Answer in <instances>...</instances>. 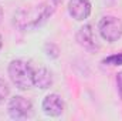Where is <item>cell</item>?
<instances>
[{
    "label": "cell",
    "instance_id": "cell-4",
    "mask_svg": "<svg viewBox=\"0 0 122 121\" xmlns=\"http://www.w3.org/2000/svg\"><path fill=\"white\" fill-rule=\"evenodd\" d=\"M7 113L13 120H24L29 118L33 113V104L23 95H14L10 98L7 104Z\"/></svg>",
    "mask_w": 122,
    "mask_h": 121
},
{
    "label": "cell",
    "instance_id": "cell-12",
    "mask_svg": "<svg viewBox=\"0 0 122 121\" xmlns=\"http://www.w3.org/2000/svg\"><path fill=\"white\" fill-rule=\"evenodd\" d=\"M117 87H118V94L122 100V71L117 74Z\"/></svg>",
    "mask_w": 122,
    "mask_h": 121
},
{
    "label": "cell",
    "instance_id": "cell-3",
    "mask_svg": "<svg viewBox=\"0 0 122 121\" xmlns=\"http://www.w3.org/2000/svg\"><path fill=\"white\" fill-rule=\"evenodd\" d=\"M98 31L105 41H118L122 37V20L115 16H104L98 23Z\"/></svg>",
    "mask_w": 122,
    "mask_h": 121
},
{
    "label": "cell",
    "instance_id": "cell-15",
    "mask_svg": "<svg viewBox=\"0 0 122 121\" xmlns=\"http://www.w3.org/2000/svg\"><path fill=\"white\" fill-rule=\"evenodd\" d=\"M1 49H3V38H1V36H0V51H1Z\"/></svg>",
    "mask_w": 122,
    "mask_h": 121
},
{
    "label": "cell",
    "instance_id": "cell-7",
    "mask_svg": "<svg viewBox=\"0 0 122 121\" xmlns=\"http://www.w3.org/2000/svg\"><path fill=\"white\" fill-rule=\"evenodd\" d=\"M91 1L90 0H70L68 1V13L77 22H84L91 14Z\"/></svg>",
    "mask_w": 122,
    "mask_h": 121
},
{
    "label": "cell",
    "instance_id": "cell-14",
    "mask_svg": "<svg viewBox=\"0 0 122 121\" xmlns=\"http://www.w3.org/2000/svg\"><path fill=\"white\" fill-rule=\"evenodd\" d=\"M60 3H61V0H53V4H54V6H58Z\"/></svg>",
    "mask_w": 122,
    "mask_h": 121
},
{
    "label": "cell",
    "instance_id": "cell-8",
    "mask_svg": "<svg viewBox=\"0 0 122 121\" xmlns=\"http://www.w3.org/2000/svg\"><path fill=\"white\" fill-rule=\"evenodd\" d=\"M54 78H53V73L46 68V67H40L37 70H34V77H33V86L41 88V90H47L53 86Z\"/></svg>",
    "mask_w": 122,
    "mask_h": 121
},
{
    "label": "cell",
    "instance_id": "cell-10",
    "mask_svg": "<svg viewBox=\"0 0 122 121\" xmlns=\"http://www.w3.org/2000/svg\"><path fill=\"white\" fill-rule=\"evenodd\" d=\"M9 95H10V87H9L7 81L0 78V105L9 98Z\"/></svg>",
    "mask_w": 122,
    "mask_h": 121
},
{
    "label": "cell",
    "instance_id": "cell-5",
    "mask_svg": "<svg viewBox=\"0 0 122 121\" xmlns=\"http://www.w3.org/2000/svg\"><path fill=\"white\" fill-rule=\"evenodd\" d=\"M75 40L78 43L80 47H82L85 51L88 53H97L99 50V43L94 34V30H92L91 24H84L81 26L78 30H77V34H75Z\"/></svg>",
    "mask_w": 122,
    "mask_h": 121
},
{
    "label": "cell",
    "instance_id": "cell-13",
    "mask_svg": "<svg viewBox=\"0 0 122 121\" xmlns=\"http://www.w3.org/2000/svg\"><path fill=\"white\" fill-rule=\"evenodd\" d=\"M3 9H1V6H0V24H1V22H3Z\"/></svg>",
    "mask_w": 122,
    "mask_h": 121
},
{
    "label": "cell",
    "instance_id": "cell-6",
    "mask_svg": "<svg viewBox=\"0 0 122 121\" xmlns=\"http://www.w3.org/2000/svg\"><path fill=\"white\" fill-rule=\"evenodd\" d=\"M41 107H43L44 114H47L50 117H60L64 113V101L60 94H56V93L46 95Z\"/></svg>",
    "mask_w": 122,
    "mask_h": 121
},
{
    "label": "cell",
    "instance_id": "cell-11",
    "mask_svg": "<svg viewBox=\"0 0 122 121\" xmlns=\"http://www.w3.org/2000/svg\"><path fill=\"white\" fill-rule=\"evenodd\" d=\"M102 63L104 64H108V66H122V53L108 56L107 59L102 60Z\"/></svg>",
    "mask_w": 122,
    "mask_h": 121
},
{
    "label": "cell",
    "instance_id": "cell-2",
    "mask_svg": "<svg viewBox=\"0 0 122 121\" xmlns=\"http://www.w3.org/2000/svg\"><path fill=\"white\" fill-rule=\"evenodd\" d=\"M9 77L11 83L21 91H26L33 87V77H34V68L30 63L17 59L11 60L7 67Z\"/></svg>",
    "mask_w": 122,
    "mask_h": 121
},
{
    "label": "cell",
    "instance_id": "cell-9",
    "mask_svg": "<svg viewBox=\"0 0 122 121\" xmlns=\"http://www.w3.org/2000/svg\"><path fill=\"white\" fill-rule=\"evenodd\" d=\"M44 53H46V56L50 57V59H57V57L60 56V49H58L57 44L48 41V43L44 44Z\"/></svg>",
    "mask_w": 122,
    "mask_h": 121
},
{
    "label": "cell",
    "instance_id": "cell-1",
    "mask_svg": "<svg viewBox=\"0 0 122 121\" xmlns=\"http://www.w3.org/2000/svg\"><path fill=\"white\" fill-rule=\"evenodd\" d=\"M54 13V7L48 3H40L36 6L20 9L14 16V24L17 29L23 31L36 30L41 27Z\"/></svg>",
    "mask_w": 122,
    "mask_h": 121
}]
</instances>
